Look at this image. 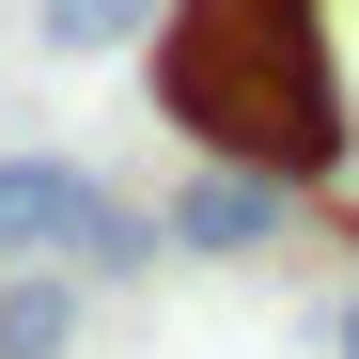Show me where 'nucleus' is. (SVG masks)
<instances>
[{
  "label": "nucleus",
  "mask_w": 359,
  "mask_h": 359,
  "mask_svg": "<svg viewBox=\"0 0 359 359\" xmlns=\"http://www.w3.org/2000/svg\"><path fill=\"white\" fill-rule=\"evenodd\" d=\"M172 250V234L126 203V188H94V172L63 156H0V266H63V281H141Z\"/></svg>",
  "instance_id": "1"
},
{
  "label": "nucleus",
  "mask_w": 359,
  "mask_h": 359,
  "mask_svg": "<svg viewBox=\"0 0 359 359\" xmlns=\"http://www.w3.org/2000/svg\"><path fill=\"white\" fill-rule=\"evenodd\" d=\"M344 359H359V297H344Z\"/></svg>",
  "instance_id": "5"
},
{
  "label": "nucleus",
  "mask_w": 359,
  "mask_h": 359,
  "mask_svg": "<svg viewBox=\"0 0 359 359\" xmlns=\"http://www.w3.org/2000/svg\"><path fill=\"white\" fill-rule=\"evenodd\" d=\"M156 234H172V250H281V234H297V188H281V172H250V156H203L188 172V188H172L156 203Z\"/></svg>",
  "instance_id": "2"
},
{
  "label": "nucleus",
  "mask_w": 359,
  "mask_h": 359,
  "mask_svg": "<svg viewBox=\"0 0 359 359\" xmlns=\"http://www.w3.org/2000/svg\"><path fill=\"white\" fill-rule=\"evenodd\" d=\"M0 359H79V281L63 266H0Z\"/></svg>",
  "instance_id": "3"
},
{
  "label": "nucleus",
  "mask_w": 359,
  "mask_h": 359,
  "mask_svg": "<svg viewBox=\"0 0 359 359\" xmlns=\"http://www.w3.org/2000/svg\"><path fill=\"white\" fill-rule=\"evenodd\" d=\"M32 32L63 47V63H94V47H141V32H156V0H47Z\"/></svg>",
  "instance_id": "4"
}]
</instances>
